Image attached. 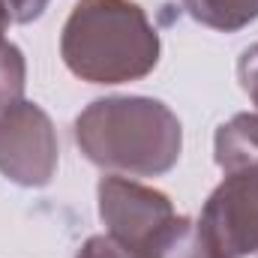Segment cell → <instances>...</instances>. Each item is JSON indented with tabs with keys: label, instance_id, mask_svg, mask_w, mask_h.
Here are the masks:
<instances>
[{
	"label": "cell",
	"instance_id": "cell-1",
	"mask_svg": "<svg viewBox=\"0 0 258 258\" xmlns=\"http://www.w3.org/2000/svg\"><path fill=\"white\" fill-rule=\"evenodd\" d=\"M81 156L123 177H162L183 153V126L177 114L153 96L93 99L72 123Z\"/></svg>",
	"mask_w": 258,
	"mask_h": 258
},
{
	"label": "cell",
	"instance_id": "cell-2",
	"mask_svg": "<svg viewBox=\"0 0 258 258\" xmlns=\"http://www.w3.org/2000/svg\"><path fill=\"white\" fill-rule=\"evenodd\" d=\"M159 54V33L135 0H78L60 30L66 69L87 84L141 81Z\"/></svg>",
	"mask_w": 258,
	"mask_h": 258
},
{
	"label": "cell",
	"instance_id": "cell-3",
	"mask_svg": "<svg viewBox=\"0 0 258 258\" xmlns=\"http://www.w3.org/2000/svg\"><path fill=\"white\" fill-rule=\"evenodd\" d=\"M96 204L105 234L135 258H162L183 216L162 189L144 186L123 174H105L96 183Z\"/></svg>",
	"mask_w": 258,
	"mask_h": 258
},
{
	"label": "cell",
	"instance_id": "cell-4",
	"mask_svg": "<svg viewBox=\"0 0 258 258\" xmlns=\"http://www.w3.org/2000/svg\"><path fill=\"white\" fill-rule=\"evenodd\" d=\"M204 258H258V168L225 174L195 219Z\"/></svg>",
	"mask_w": 258,
	"mask_h": 258
},
{
	"label": "cell",
	"instance_id": "cell-5",
	"mask_svg": "<svg viewBox=\"0 0 258 258\" xmlns=\"http://www.w3.org/2000/svg\"><path fill=\"white\" fill-rule=\"evenodd\" d=\"M57 159V129L42 105L21 99L0 117V174L9 183L42 189L51 183Z\"/></svg>",
	"mask_w": 258,
	"mask_h": 258
},
{
	"label": "cell",
	"instance_id": "cell-6",
	"mask_svg": "<svg viewBox=\"0 0 258 258\" xmlns=\"http://www.w3.org/2000/svg\"><path fill=\"white\" fill-rule=\"evenodd\" d=\"M213 159L222 174L258 168V111H240L216 126Z\"/></svg>",
	"mask_w": 258,
	"mask_h": 258
},
{
	"label": "cell",
	"instance_id": "cell-7",
	"mask_svg": "<svg viewBox=\"0 0 258 258\" xmlns=\"http://www.w3.org/2000/svg\"><path fill=\"white\" fill-rule=\"evenodd\" d=\"M186 15L219 33H237L258 18V0H180Z\"/></svg>",
	"mask_w": 258,
	"mask_h": 258
},
{
	"label": "cell",
	"instance_id": "cell-8",
	"mask_svg": "<svg viewBox=\"0 0 258 258\" xmlns=\"http://www.w3.org/2000/svg\"><path fill=\"white\" fill-rule=\"evenodd\" d=\"M24 87H27V60L24 51L12 42L0 45V117L24 99Z\"/></svg>",
	"mask_w": 258,
	"mask_h": 258
},
{
	"label": "cell",
	"instance_id": "cell-9",
	"mask_svg": "<svg viewBox=\"0 0 258 258\" xmlns=\"http://www.w3.org/2000/svg\"><path fill=\"white\" fill-rule=\"evenodd\" d=\"M237 81H240V90L252 99V105L258 108V42L249 45L240 60H237Z\"/></svg>",
	"mask_w": 258,
	"mask_h": 258
},
{
	"label": "cell",
	"instance_id": "cell-10",
	"mask_svg": "<svg viewBox=\"0 0 258 258\" xmlns=\"http://www.w3.org/2000/svg\"><path fill=\"white\" fill-rule=\"evenodd\" d=\"M75 258H135L129 249H123L111 234H93L84 240Z\"/></svg>",
	"mask_w": 258,
	"mask_h": 258
},
{
	"label": "cell",
	"instance_id": "cell-11",
	"mask_svg": "<svg viewBox=\"0 0 258 258\" xmlns=\"http://www.w3.org/2000/svg\"><path fill=\"white\" fill-rule=\"evenodd\" d=\"M51 0H6L12 24H30L36 18H42V12L48 9Z\"/></svg>",
	"mask_w": 258,
	"mask_h": 258
},
{
	"label": "cell",
	"instance_id": "cell-12",
	"mask_svg": "<svg viewBox=\"0 0 258 258\" xmlns=\"http://www.w3.org/2000/svg\"><path fill=\"white\" fill-rule=\"evenodd\" d=\"M9 24H12V15H9V6H6V0H0V45L6 42L3 36H6V30H9Z\"/></svg>",
	"mask_w": 258,
	"mask_h": 258
}]
</instances>
